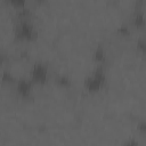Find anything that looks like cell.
Returning a JSON list of instances; mask_svg holds the SVG:
<instances>
[{"label":"cell","mask_w":146,"mask_h":146,"mask_svg":"<svg viewBox=\"0 0 146 146\" xmlns=\"http://www.w3.org/2000/svg\"><path fill=\"white\" fill-rule=\"evenodd\" d=\"M38 32L30 22V19H19L15 26V36L18 40L32 41L36 38Z\"/></svg>","instance_id":"7a4b0ae2"},{"label":"cell","mask_w":146,"mask_h":146,"mask_svg":"<svg viewBox=\"0 0 146 146\" xmlns=\"http://www.w3.org/2000/svg\"><path fill=\"white\" fill-rule=\"evenodd\" d=\"M2 63H3V56H2L1 54H0V65H1Z\"/></svg>","instance_id":"4fadbf2b"},{"label":"cell","mask_w":146,"mask_h":146,"mask_svg":"<svg viewBox=\"0 0 146 146\" xmlns=\"http://www.w3.org/2000/svg\"><path fill=\"white\" fill-rule=\"evenodd\" d=\"M105 83H106V75H105L104 68L102 66H98L84 80V88L89 92H97L103 89Z\"/></svg>","instance_id":"6da1fadb"},{"label":"cell","mask_w":146,"mask_h":146,"mask_svg":"<svg viewBox=\"0 0 146 146\" xmlns=\"http://www.w3.org/2000/svg\"><path fill=\"white\" fill-rule=\"evenodd\" d=\"M133 25L136 27H144L145 26V19H144V15L143 13H138L133 16Z\"/></svg>","instance_id":"8992f818"},{"label":"cell","mask_w":146,"mask_h":146,"mask_svg":"<svg viewBox=\"0 0 146 146\" xmlns=\"http://www.w3.org/2000/svg\"><path fill=\"white\" fill-rule=\"evenodd\" d=\"M7 1L17 9H23L25 8V5H26V0H7Z\"/></svg>","instance_id":"9c48e42d"},{"label":"cell","mask_w":146,"mask_h":146,"mask_svg":"<svg viewBox=\"0 0 146 146\" xmlns=\"http://www.w3.org/2000/svg\"><path fill=\"white\" fill-rule=\"evenodd\" d=\"M32 81L31 79H21L15 82V88L16 92L22 97V98H29L32 94Z\"/></svg>","instance_id":"277c9868"},{"label":"cell","mask_w":146,"mask_h":146,"mask_svg":"<svg viewBox=\"0 0 146 146\" xmlns=\"http://www.w3.org/2000/svg\"><path fill=\"white\" fill-rule=\"evenodd\" d=\"M56 82H57V84H59L60 87H70V86H71V80H70L68 76H66V75H59V76L56 79Z\"/></svg>","instance_id":"ba28073f"},{"label":"cell","mask_w":146,"mask_h":146,"mask_svg":"<svg viewBox=\"0 0 146 146\" xmlns=\"http://www.w3.org/2000/svg\"><path fill=\"white\" fill-rule=\"evenodd\" d=\"M137 46H138V48L144 52L145 51V40L141 38V39H139L138 41H137Z\"/></svg>","instance_id":"8fae6325"},{"label":"cell","mask_w":146,"mask_h":146,"mask_svg":"<svg viewBox=\"0 0 146 146\" xmlns=\"http://www.w3.org/2000/svg\"><path fill=\"white\" fill-rule=\"evenodd\" d=\"M92 57H94V60H95L96 63H98L99 65L103 64V63L105 62V59H106V54H105L104 48H103V47H97V48L95 49V51H94Z\"/></svg>","instance_id":"5b68a950"},{"label":"cell","mask_w":146,"mask_h":146,"mask_svg":"<svg viewBox=\"0 0 146 146\" xmlns=\"http://www.w3.org/2000/svg\"><path fill=\"white\" fill-rule=\"evenodd\" d=\"M1 81H2L3 83H6V84H14V83L16 82L14 75H13L10 72H7V71H5V72L2 73V75H1Z\"/></svg>","instance_id":"52a82bcc"},{"label":"cell","mask_w":146,"mask_h":146,"mask_svg":"<svg viewBox=\"0 0 146 146\" xmlns=\"http://www.w3.org/2000/svg\"><path fill=\"white\" fill-rule=\"evenodd\" d=\"M46 0H35V2L36 3H42V2H44Z\"/></svg>","instance_id":"5bb4252c"},{"label":"cell","mask_w":146,"mask_h":146,"mask_svg":"<svg viewBox=\"0 0 146 146\" xmlns=\"http://www.w3.org/2000/svg\"><path fill=\"white\" fill-rule=\"evenodd\" d=\"M119 33L121 34V35H128L129 33H130V30H129V26H127V25H122L120 29H119Z\"/></svg>","instance_id":"30bf717a"},{"label":"cell","mask_w":146,"mask_h":146,"mask_svg":"<svg viewBox=\"0 0 146 146\" xmlns=\"http://www.w3.org/2000/svg\"><path fill=\"white\" fill-rule=\"evenodd\" d=\"M48 67L42 64V63H38L34 64L32 70H31V81L34 83H39V84H43L47 82L48 80Z\"/></svg>","instance_id":"3957f363"},{"label":"cell","mask_w":146,"mask_h":146,"mask_svg":"<svg viewBox=\"0 0 146 146\" xmlns=\"http://www.w3.org/2000/svg\"><path fill=\"white\" fill-rule=\"evenodd\" d=\"M138 130H139L143 135L146 132V124H145V122H144V121H141V122L138 124Z\"/></svg>","instance_id":"7c38bea8"}]
</instances>
